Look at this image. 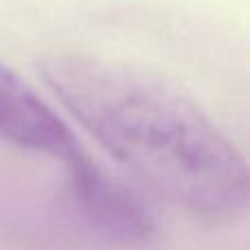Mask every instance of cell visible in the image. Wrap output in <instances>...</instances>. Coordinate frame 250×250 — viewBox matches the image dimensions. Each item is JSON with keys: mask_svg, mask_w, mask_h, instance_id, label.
<instances>
[{"mask_svg": "<svg viewBox=\"0 0 250 250\" xmlns=\"http://www.w3.org/2000/svg\"><path fill=\"white\" fill-rule=\"evenodd\" d=\"M38 70L57 101L151 191L213 224L246 213L242 151L171 82L75 51L48 53Z\"/></svg>", "mask_w": 250, "mask_h": 250, "instance_id": "1", "label": "cell"}, {"mask_svg": "<svg viewBox=\"0 0 250 250\" xmlns=\"http://www.w3.org/2000/svg\"><path fill=\"white\" fill-rule=\"evenodd\" d=\"M66 180L83 220L121 246H147L156 237V217L134 189L90 154L68 165Z\"/></svg>", "mask_w": 250, "mask_h": 250, "instance_id": "2", "label": "cell"}, {"mask_svg": "<svg viewBox=\"0 0 250 250\" xmlns=\"http://www.w3.org/2000/svg\"><path fill=\"white\" fill-rule=\"evenodd\" d=\"M0 138L26 151L62 160L64 167L86 154L70 125L33 86L0 62Z\"/></svg>", "mask_w": 250, "mask_h": 250, "instance_id": "3", "label": "cell"}]
</instances>
